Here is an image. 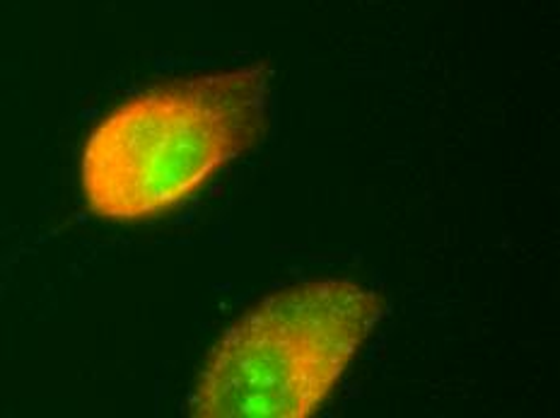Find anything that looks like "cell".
I'll use <instances>...</instances> for the list:
<instances>
[{"label":"cell","instance_id":"obj_1","mask_svg":"<svg viewBox=\"0 0 560 418\" xmlns=\"http://www.w3.org/2000/svg\"><path fill=\"white\" fill-rule=\"evenodd\" d=\"M261 66L172 80L112 109L80 155L88 208L104 220L165 216L259 141L266 119Z\"/></svg>","mask_w":560,"mask_h":418},{"label":"cell","instance_id":"obj_2","mask_svg":"<svg viewBox=\"0 0 560 418\" xmlns=\"http://www.w3.org/2000/svg\"><path fill=\"white\" fill-rule=\"evenodd\" d=\"M382 320L377 293L312 281L268 295L210 351L194 390L203 418H310Z\"/></svg>","mask_w":560,"mask_h":418}]
</instances>
